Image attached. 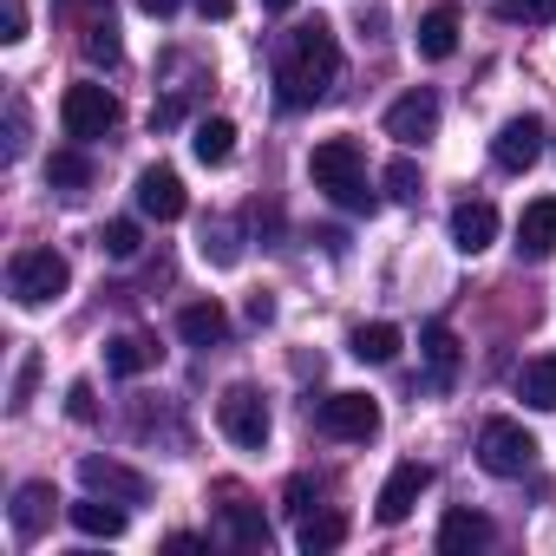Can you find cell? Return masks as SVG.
Here are the masks:
<instances>
[{
	"label": "cell",
	"mask_w": 556,
	"mask_h": 556,
	"mask_svg": "<svg viewBox=\"0 0 556 556\" xmlns=\"http://www.w3.org/2000/svg\"><path fill=\"white\" fill-rule=\"evenodd\" d=\"M216 426H223L229 445L262 452V445H268V406H262V393H255V387H229V393L216 400Z\"/></svg>",
	"instance_id": "5b68a950"
},
{
	"label": "cell",
	"mask_w": 556,
	"mask_h": 556,
	"mask_svg": "<svg viewBox=\"0 0 556 556\" xmlns=\"http://www.w3.org/2000/svg\"><path fill=\"white\" fill-rule=\"evenodd\" d=\"M354 361H367V367H387V361H400V328L393 321H367V328H354Z\"/></svg>",
	"instance_id": "cb8c5ba5"
},
{
	"label": "cell",
	"mask_w": 556,
	"mask_h": 556,
	"mask_svg": "<svg viewBox=\"0 0 556 556\" xmlns=\"http://www.w3.org/2000/svg\"><path fill=\"white\" fill-rule=\"evenodd\" d=\"M177 334H184L190 348H216V341L229 334V315H223L216 302H190V308L177 315Z\"/></svg>",
	"instance_id": "7402d4cb"
},
{
	"label": "cell",
	"mask_w": 556,
	"mask_h": 556,
	"mask_svg": "<svg viewBox=\"0 0 556 556\" xmlns=\"http://www.w3.org/2000/svg\"><path fill=\"white\" fill-rule=\"evenodd\" d=\"M315 426H321L328 439L367 445V439L380 432V400H367V393H328V400L315 406Z\"/></svg>",
	"instance_id": "8992f818"
},
{
	"label": "cell",
	"mask_w": 556,
	"mask_h": 556,
	"mask_svg": "<svg viewBox=\"0 0 556 556\" xmlns=\"http://www.w3.org/2000/svg\"><path fill=\"white\" fill-rule=\"evenodd\" d=\"M419 348H426V361H432V380L445 387V380H452V367H458V334H452L445 321H426Z\"/></svg>",
	"instance_id": "484cf974"
},
{
	"label": "cell",
	"mask_w": 556,
	"mask_h": 556,
	"mask_svg": "<svg viewBox=\"0 0 556 556\" xmlns=\"http://www.w3.org/2000/svg\"><path fill=\"white\" fill-rule=\"evenodd\" d=\"M66 413H73L79 426H92V419H99V400H92V387H86V380H73V387H66Z\"/></svg>",
	"instance_id": "836d02e7"
},
{
	"label": "cell",
	"mask_w": 556,
	"mask_h": 556,
	"mask_svg": "<svg viewBox=\"0 0 556 556\" xmlns=\"http://www.w3.org/2000/svg\"><path fill=\"white\" fill-rule=\"evenodd\" d=\"M0 40H27V0H0Z\"/></svg>",
	"instance_id": "e575fe53"
},
{
	"label": "cell",
	"mask_w": 556,
	"mask_h": 556,
	"mask_svg": "<svg viewBox=\"0 0 556 556\" xmlns=\"http://www.w3.org/2000/svg\"><path fill=\"white\" fill-rule=\"evenodd\" d=\"M452 242H458L465 255L491 249V242H497V210H491V203H458V210H452Z\"/></svg>",
	"instance_id": "e0dca14e"
},
{
	"label": "cell",
	"mask_w": 556,
	"mask_h": 556,
	"mask_svg": "<svg viewBox=\"0 0 556 556\" xmlns=\"http://www.w3.org/2000/svg\"><path fill=\"white\" fill-rule=\"evenodd\" d=\"M432 131H439V92L413 86L406 99L387 105V138H400V144H426Z\"/></svg>",
	"instance_id": "8fae6325"
},
{
	"label": "cell",
	"mask_w": 556,
	"mask_h": 556,
	"mask_svg": "<svg viewBox=\"0 0 556 556\" xmlns=\"http://www.w3.org/2000/svg\"><path fill=\"white\" fill-rule=\"evenodd\" d=\"M262 8H268V14H289V8H295V0H262Z\"/></svg>",
	"instance_id": "ab89813d"
},
{
	"label": "cell",
	"mask_w": 556,
	"mask_h": 556,
	"mask_svg": "<svg viewBox=\"0 0 556 556\" xmlns=\"http://www.w3.org/2000/svg\"><path fill=\"white\" fill-rule=\"evenodd\" d=\"M334 79H341V47H334V27L315 21V27L289 34L282 60H275V105L308 112V105H321L334 92Z\"/></svg>",
	"instance_id": "6da1fadb"
},
{
	"label": "cell",
	"mask_w": 556,
	"mask_h": 556,
	"mask_svg": "<svg viewBox=\"0 0 556 556\" xmlns=\"http://www.w3.org/2000/svg\"><path fill=\"white\" fill-rule=\"evenodd\" d=\"M66 517H73V530H79V536H92V543L125 536V504H112V497H99V491H86L79 504H66Z\"/></svg>",
	"instance_id": "5bb4252c"
},
{
	"label": "cell",
	"mask_w": 556,
	"mask_h": 556,
	"mask_svg": "<svg viewBox=\"0 0 556 556\" xmlns=\"http://www.w3.org/2000/svg\"><path fill=\"white\" fill-rule=\"evenodd\" d=\"M86 60L92 66H118V27L112 21H92L86 27Z\"/></svg>",
	"instance_id": "f546056e"
},
{
	"label": "cell",
	"mask_w": 556,
	"mask_h": 556,
	"mask_svg": "<svg viewBox=\"0 0 556 556\" xmlns=\"http://www.w3.org/2000/svg\"><path fill=\"white\" fill-rule=\"evenodd\" d=\"M308 170H315V190H328L341 210H374L380 203L367 190V164H361V144L354 138H321L315 157H308Z\"/></svg>",
	"instance_id": "7a4b0ae2"
},
{
	"label": "cell",
	"mask_w": 556,
	"mask_h": 556,
	"mask_svg": "<svg viewBox=\"0 0 556 556\" xmlns=\"http://www.w3.org/2000/svg\"><path fill=\"white\" fill-rule=\"evenodd\" d=\"M517 255H530V262L556 255V197L523 203V216H517Z\"/></svg>",
	"instance_id": "9a60e30c"
},
{
	"label": "cell",
	"mask_w": 556,
	"mask_h": 556,
	"mask_svg": "<svg viewBox=\"0 0 556 556\" xmlns=\"http://www.w3.org/2000/svg\"><path fill=\"white\" fill-rule=\"evenodd\" d=\"M99 242H105V255H118V262H131V255L144 249V229H138L131 216H118V223H105V236H99Z\"/></svg>",
	"instance_id": "f1b7e54d"
},
{
	"label": "cell",
	"mask_w": 556,
	"mask_h": 556,
	"mask_svg": "<svg viewBox=\"0 0 556 556\" xmlns=\"http://www.w3.org/2000/svg\"><path fill=\"white\" fill-rule=\"evenodd\" d=\"M138 210H144L151 223H177V216L190 210V197H184V177H177L170 164H151V170H138Z\"/></svg>",
	"instance_id": "7c38bea8"
},
{
	"label": "cell",
	"mask_w": 556,
	"mask_h": 556,
	"mask_svg": "<svg viewBox=\"0 0 556 556\" xmlns=\"http://www.w3.org/2000/svg\"><path fill=\"white\" fill-rule=\"evenodd\" d=\"M491 536H497V523H491L484 510H465V504H458V510L439 517V549H445V556H471V549H484Z\"/></svg>",
	"instance_id": "4fadbf2b"
},
{
	"label": "cell",
	"mask_w": 556,
	"mask_h": 556,
	"mask_svg": "<svg viewBox=\"0 0 556 556\" xmlns=\"http://www.w3.org/2000/svg\"><path fill=\"white\" fill-rule=\"evenodd\" d=\"M203 255H210V262H223V268H229V262H242V249L229 242V229H223V223H203Z\"/></svg>",
	"instance_id": "1f68e13d"
},
{
	"label": "cell",
	"mask_w": 556,
	"mask_h": 556,
	"mask_svg": "<svg viewBox=\"0 0 556 556\" xmlns=\"http://www.w3.org/2000/svg\"><path fill=\"white\" fill-rule=\"evenodd\" d=\"M223 536L242 543V549H268V523H262V510L242 491H229V504H223Z\"/></svg>",
	"instance_id": "ffe728a7"
},
{
	"label": "cell",
	"mask_w": 556,
	"mask_h": 556,
	"mask_svg": "<svg viewBox=\"0 0 556 556\" xmlns=\"http://www.w3.org/2000/svg\"><path fill=\"white\" fill-rule=\"evenodd\" d=\"M34 380H40V354H27V361H21V374H14V400H8L14 413H27V400H34Z\"/></svg>",
	"instance_id": "d6a6232c"
},
{
	"label": "cell",
	"mask_w": 556,
	"mask_h": 556,
	"mask_svg": "<svg viewBox=\"0 0 556 556\" xmlns=\"http://www.w3.org/2000/svg\"><path fill=\"white\" fill-rule=\"evenodd\" d=\"M53 504H60V491H53V484H40V478H34V484H21V491H14V536H21V543H34V536L53 523Z\"/></svg>",
	"instance_id": "2e32d148"
},
{
	"label": "cell",
	"mask_w": 556,
	"mask_h": 556,
	"mask_svg": "<svg viewBox=\"0 0 556 556\" xmlns=\"http://www.w3.org/2000/svg\"><path fill=\"white\" fill-rule=\"evenodd\" d=\"M387 197H400V203L419 197V164H413V157H393V164H387Z\"/></svg>",
	"instance_id": "4dcf8cb0"
},
{
	"label": "cell",
	"mask_w": 556,
	"mask_h": 556,
	"mask_svg": "<svg viewBox=\"0 0 556 556\" xmlns=\"http://www.w3.org/2000/svg\"><path fill=\"white\" fill-rule=\"evenodd\" d=\"M478 465H484L491 478H523V471L536 465V439H530L517 419H484V432H478Z\"/></svg>",
	"instance_id": "277c9868"
},
{
	"label": "cell",
	"mask_w": 556,
	"mask_h": 556,
	"mask_svg": "<svg viewBox=\"0 0 556 556\" xmlns=\"http://www.w3.org/2000/svg\"><path fill=\"white\" fill-rule=\"evenodd\" d=\"M184 8V0H138V14H151V21H170Z\"/></svg>",
	"instance_id": "8d00e7d4"
},
{
	"label": "cell",
	"mask_w": 556,
	"mask_h": 556,
	"mask_svg": "<svg viewBox=\"0 0 556 556\" xmlns=\"http://www.w3.org/2000/svg\"><path fill=\"white\" fill-rule=\"evenodd\" d=\"M66 289H73V262L60 249H21L8 262V295L21 308H53Z\"/></svg>",
	"instance_id": "3957f363"
},
{
	"label": "cell",
	"mask_w": 556,
	"mask_h": 556,
	"mask_svg": "<svg viewBox=\"0 0 556 556\" xmlns=\"http://www.w3.org/2000/svg\"><path fill=\"white\" fill-rule=\"evenodd\" d=\"M105 367H112L118 380L151 374V367H157V341H151V334H118V341H105Z\"/></svg>",
	"instance_id": "d6986e66"
},
{
	"label": "cell",
	"mask_w": 556,
	"mask_h": 556,
	"mask_svg": "<svg viewBox=\"0 0 556 556\" xmlns=\"http://www.w3.org/2000/svg\"><path fill=\"white\" fill-rule=\"evenodd\" d=\"M543 138H549L543 118H536V112H517V118H504L497 138H491V164L517 177V170H530V164L543 157Z\"/></svg>",
	"instance_id": "ba28073f"
},
{
	"label": "cell",
	"mask_w": 556,
	"mask_h": 556,
	"mask_svg": "<svg viewBox=\"0 0 556 556\" xmlns=\"http://www.w3.org/2000/svg\"><path fill=\"white\" fill-rule=\"evenodd\" d=\"M517 400L530 413H556V354H536L517 367Z\"/></svg>",
	"instance_id": "ac0fdd59"
},
{
	"label": "cell",
	"mask_w": 556,
	"mask_h": 556,
	"mask_svg": "<svg viewBox=\"0 0 556 556\" xmlns=\"http://www.w3.org/2000/svg\"><path fill=\"white\" fill-rule=\"evenodd\" d=\"M197 14H203V21H229V14H236V0H197Z\"/></svg>",
	"instance_id": "74e56055"
},
{
	"label": "cell",
	"mask_w": 556,
	"mask_h": 556,
	"mask_svg": "<svg viewBox=\"0 0 556 556\" xmlns=\"http://www.w3.org/2000/svg\"><path fill=\"white\" fill-rule=\"evenodd\" d=\"M79 484L86 491H99V497H112V504H151V478L144 471H131V465H118V458H79Z\"/></svg>",
	"instance_id": "9c48e42d"
},
{
	"label": "cell",
	"mask_w": 556,
	"mask_h": 556,
	"mask_svg": "<svg viewBox=\"0 0 556 556\" xmlns=\"http://www.w3.org/2000/svg\"><path fill=\"white\" fill-rule=\"evenodd\" d=\"M60 125H66V138H105L112 125H118V99L105 92V86H66V99H60Z\"/></svg>",
	"instance_id": "52a82bcc"
},
{
	"label": "cell",
	"mask_w": 556,
	"mask_h": 556,
	"mask_svg": "<svg viewBox=\"0 0 556 556\" xmlns=\"http://www.w3.org/2000/svg\"><path fill=\"white\" fill-rule=\"evenodd\" d=\"M413 40H419V60H452L458 53V8H432Z\"/></svg>",
	"instance_id": "44dd1931"
},
{
	"label": "cell",
	"mask_w": 556,
	"mask_h": 556,
	"mask_svg": "<svg viewBox=\"0 0 556 556\" xmlns=\"http://www.w3.org/2000/svg\"><path fill=\"white\" fill-rule=\"evenodd\" d=\"M497 21H510V27H549L556 21V0H497Z\"/></svg>",
	"instance_id": "83f0119b"
},
{
	"label": "cell",
	"mask_w": 556,
	"mask_h": 556,
	"mask_svg": "<svg viewBox=\"0 0 556 556\" xmlns=\"http://www.w3.org/2000/svg\"><path fill=\"white\" fill-rule=\"evenodd\" d=\"M249 321H255V328L275 321V302H268V295H249Z\"/></svg>",
	"instance_id": "f35d334b"
},
{
	"label": "cell",
	"mask_w": 556,
	"mask_h": 556,
	"mask_svg": "<svg viewBox=\"0 0 556 556\" xmlns=\"http://www.w3.org/2000/svg\"><path fill=\"white\" fill-rule=\"evenodd\" d=\"M308 504H315V484H308V478H289V491H282V510H289V517H308Z\"/></svg>",
	"instance_id": "d590c367"
},
{
	"label": "cell",
	"mask_w": 556,
	"mask_h": 556,
	"mask_svg": "<svg viewBox=\"0 0 556 556\" xmlns=\"http://www.w3.org/2000/svg\"><path fill=\"white\" fill-rule=\"evenodd\" d=\"M432 491V465H419V458H406V465H393V478L380 484V504H374V517L380 523H406L413 517V504Z\"/></svg>",
	"instance_id": "30bf717a"
},
{
	"label": "cell",
	"mask_w": 556,
	"mask_h": 556,
	"mask_svg": "<svg viewBox=\"0 0 556 556\" xmlns=\"http://www.w3.org/2000/svg\"><path fill=\"white\" fill-rule=\"evenodd\" d=\"M341 543H348V517H341V510L302 517V549H308V556H328V549H341Z\"/></svg>",
	"instance_id": "d4e9b609"
},
{
	"label": "cell",
	"mask_w": 556,
	"mask_h": 556,
	"mask_svg": "<svg viewBox=\"0 0 556 556\" xmlns=\"http://www.w3.org/2000/svg\"><path fill=\"white\" fill-rule=\"evenodd\" d=\"M47 184L53 190H86L92 184V157L86 151H53L47 157Z\"/></svg>",
	"instance_id": "4316f807"
},
{
	"label": "cell",
	"mask_w": 556,
	"mask_h": 556,
	"mask_svg": "<svg viewBox=\"0 0 556 556\" xmlns=\"http://www.w3.org/2000/svg\"><path fill=\"white\" fill-rule=\"evenodd\" d=\"M190 151H197V164H229L236 157V125L229 118H197Z\"/></svg>",
	"instance_id": "603a6c76"
}]
</instances>
